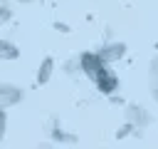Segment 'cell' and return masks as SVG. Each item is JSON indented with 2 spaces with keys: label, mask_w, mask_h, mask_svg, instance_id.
<instances>
[{
  "label": "cell",
  "mask_w": 158,
  "mask_h": 149,
  "mask_svg": "<svg viewBox=\"0 0 158 149\" xmlns=\"http://www.w3.org/2000/svg\"><path fill=\"white\" fill-rule=\"evenodd\" d=\"M79 67L84 70V74L94 82V87H96L99 92L114 94V92L118 89V77H116V72L111 70V65L101 62L96 52H84V55L79 57Z\"/></svg>",
  "instance_id": "6da1fadb"
},
{
  "label": "cell",
  "mask_w": 158,
  "mask_h": 149,
  "mask_svg": "<svg viewBox=\"0 0 158 149\" xmlns=\"http://www.w3.org/2000/svg\"><path fill=\"white\" fill-rule=\"evenodd\" d=\"M22 97H25L22 87H17L12 82H0V109H7V107L20 104Z\"/></svg>",
  "instance_id": "7a4b0ae2"
},
{
  "label": "cell",
  "mask_w": 158,
  "mask_h": 149,
  "mask_svg": "<svg viewBox=\"0 0 158 149\" xmlns=\"http://www.w3.org/2000/svg\"><path fill=\"white\" fill-rule=\"evenodd\" d=\"M99 60L101 62H106V65H114V62H118L123 55H126V45L123 42H106L104 47H99Z\"/></svg>",
  "instance_id": "3957f363"
},
{
  "label": "cell",
  "mask_w": 158,
  "mask_h": 149,
  "mask_svg": "<svg viewBox=\"0 0 158 149\" xmlns=\"http://www.w3.org/2000/svg\"><path fill=\"white\" fill-rule=\"evenodd\" d=\"M52 74H54V60L52 57H44L40 62V67H37V84H47L52 79Z\"/></svg>",
  "instance_id": "277c9868"
},
{
  "label": "cell",
  "mask_w": 158,
  "mask_h": 149,
  "mask_svg": "<svg viewBox=\"0 0 158 149\" xmlns=\"http://www.w3.org/2000/svg\"><path fill=\"white\" fill-rule=\"evenodd\" d=\"M128 122H131L133 127H136V124H138V127H146V124L151 122V114H148L143 107H136V104H133V107H128Z\"/></svg>",
  "instance_id": "5b68a950"
},
{
  "label": "cell",
  "mask_w": 158,
  "mask_h": 149,
  "mask_svg": "<svg viewBox=\"0 0 158 149\" xmlns=\"http://www.w3.org/2000/svg\"><path fill=\"white\" fill-rule=\"evenodd\" d=\"M20 50L17 45H12L10 40H0V60H17Z\"/></svg>",
  "instance_id": "8992f818"
},
{
  "label": "cell",
  "mask_w": 158,
  "mask_h": 149,
  "mask_svg": "<svg viewBox=\"0 0 158 149\" xmlns=\"http://www.w3.org/2000/svg\"><path fill=\"white\" fill-rule=\"evenodd\" d=\"M10 17H12V10H10L7 5H0V25H5Z\"/></svg>",
  "instance_id": "52a82bcc"
},
{
  "label": "cell",
  "mask_w": 158,
  "mask_h": 149,
  "mask_svg": "<svg viewBox=\"0 0 158 149\" xmlns=\"http://www.w3.org/2000/svg\"><path fill=\"white\" fill-rule=\"evenodd\" d=\"M5 129H7V117H5V109H0V144L5 139Z\"/></svg>",
  "instance_id": "ba28073f"
},
{
  "label": "cell",
  "mask_w": 158,
  "mask_h": 149,
  "mask_svg": "<svg viewBox=\"0 0 158 149\" xmlns=\"http://www.w3.org/2000/svg\"><path fill=\"white\" fill-rule=\"evenodd\" d=\"M148 77H151V79H148V82H151V94L156 97V62H151V74H148Z\"/></svg>",
  "instance_id": "9c48e42d"
},
{
  "label": "cell",
  "mask_w": 158,
  "mask_h": 149,
  "mask_svg": "<svg viewBox=\"0 0 158 149\" xmlns=\"http://www.w3.org/2000/svg\"><path fill=\"white\" fill-rule=\"evenodd\" d=\"M15 2H22V5H30V2H40V0H15Z\"/></svg>",
  "instance_id": "30bf717a"
}]
</instances>
